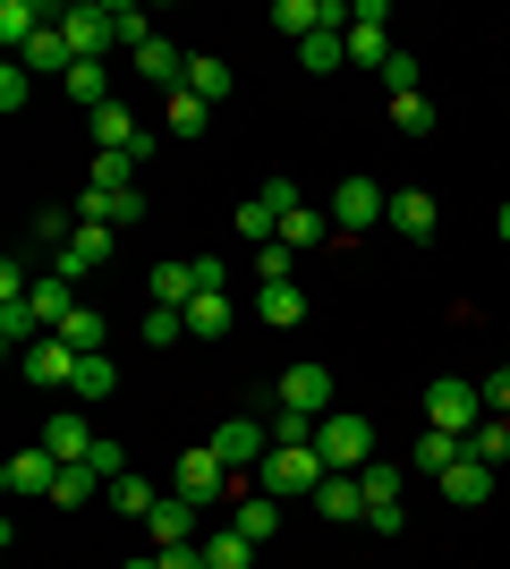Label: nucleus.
Here are the masks:
<instances>
[{
  "instance_id": "f257e3e1",
  "label": "nucleus",
  "mask_w": 510,
  "mask_h": 569,
  "mask_svg": "<svg viewBox=\"0 0 510 569\" xmlns=\"http://www.w3.org/2000/svg\"><path fill=\"white\" fill-rule=\"evenodd\" d=\"M323 476H332V468H323L316 442H272L264 468H256V493H272V501H316Z\"/></svg>"
},
{
  "instance_id": "f03ea898",
  "label": "nucleus",
  "mask_w": 510,
  "mask_h": 569,
  "mask_svg": "<svg viewBox=\"0 0 510 569\" xmlns=\"http://www.w3.org/2000/svg\"><path fill=\"white\" fill-rule=\"evenodd\" d=\"M316 451H323L332 476H358V468H374V426H366L358 408H332V417L316 426Z\"/></svg>"
},
{
  "instance_id": "7ed1b4c3",
  "label": "nucleus",
  "mask_w": 510,
  "mask_h": 569,
  "mask_svg": "<svg viewBox=\"0 0 510 569\" xmlns=\"http://www.w3.org/2000/svg\"><path fill=\"white\" fill-rule=\"evenodd\" d=\"M426 426H442V433H477L486 426V382H468V375H442V382H426Z\"/></svg>"
},
{
  "instance_id": "20e7f679",
  "label": "nucleus",
  "mask_w": 510,
  "mask_h": 569,
  "mask_svg": "<svg viewBox=\"0 0 510 569\" xmlns=\"http://www.w3.org/2000/svg\"><path fill=\"white\" fill-rule=\"evenodd\" d=\"M391 51H400V43H391V9H383V0H358V9H349V60L383 77Z\"/></svg>"
},
{
  "instance_id": "39448f33",
  "label": "nucleus",
  "mask_w": 510,
  "mask_h": 569,
  "mask_svg": "<svg viewBox=\"0 0 510 569\" xmlns=\"http://www.w3.org/2000/svg\"><path fill=\"white\" fill-rule=\"evenodd\" d=\"M358 493H366V527L374 536H400V519H409V501H400V468H358Z\"/></svg>"
},
{
  "instance_id": "423d86ee",
  "label": "nucleus",
  "mask_w": 510,
  "mask_h": 569,
  "mask_svg": "<svg viewBox=\"0 0 510 569\" xmlns=\"http://www.w3.org/2000/svg\"><path fill=\"white\" fill-rule=\"evenodd\" d=\"M60 34H69L77 60H102V51L120 43V26H111V9H94V0H77V9H60Z\"/></svg>"
},
{
  "instance_id": "0eeeda50",
  "label": "nucleus",
  "mask_w": 510,
  "mask_h": 569,
  "mask_svg": "<svg viewBox=\"0 0 510 569\" xmlns=\"http://www.w3.org/2000/svg\"><path fill=\"white\" fill-rule=\"evenodd\" d=\"M94 442H102V433L86 426V408H60V417H43V451L60 459V468H86V459H94Z\"/></svg>"
},
{
  "instance_id": "6e6552de",
  "label": "nucleus",
  "mask_w": 510,
  "mask_h": 569,
  "mask_svg": "<svg viewBox=\"0 0 510 569\" xmlns=\"http://www.w3.org/2000/svg\"><path fill=\"white\" fill-rule=\"evenodd\" d=\"M213 451H221V468H230V476H239V468H264V451H272V426H256V417H221Z\"/></svg>"
},
{
  "instance_id": "1a4fd4ad",
  "label": "nucleus",
  "mask_w": 510,
  "mask_h": 569,
  "mask_svg": "<svg viewBox=\"0 0 510 569\" xmlns=\"http://www.w3.org/2000/svg\"><path fill=\"white\" fill-rule=\"evenodd\" d=\"M374 221H391V196L374 188V179H340V196H332V230H374Z\"/></svg>"
},
{
  "instance_id": "9d476101",
  "label": "nucleus",
  "mask_w": 510,
  "mask_h": 569,
  "mask_svg": "<svg viewBox=\"0 0 510 569\" xmlns=\"http://www.w3.org/2000/svg\"><path fill=\"white\" fill-rule=\"evenodd\" d=\"M94 153H137V162H153V137L137 128L128 102H102V111H94Z\"/></svg>"
},
{
  "instance_id": "9b49d317",
  "label": "nucleus",
  "mask_w": 510,
  "mask_h": 569,
  "mask_svg": "<svg viewBox=\"0 0 510 569\" xmlns=\"http://www.w3.org/2000/svg\"><path fill=\"white\" fill-rule=\"evenodd\" d=\"M179 501H230V468H221L213 442H196V451L179 459Z\"/></svg>"
},
{
  "instance_id": "f8f14e48",
  "label": "nucleus",
  "mask_w": 510,
  "mask_h": 569,
  "mask_svg": "<svg viewBox=\"0 0 510 569\" xmlns=\"http://www.w3.org/2000/svg\"><path fill=\"white\" fill-rule=\"evenodd\" d=\"M77 221L128 230V221H146V196H137V188H86V196H77Z\"/></svg>"
},
{
  "instance_id": "ddd939ff",
  "label": "nucleus",
  "mask_w": 510,
  "mask_h": 569,
  "mask_svg": "<svg viewBox=\"0 0 510 569\" xmlns=\"http://www.w3.org/2000/svg\"><path fill=\"white\" fill-rule=\"evenodd\" d=\"M281 408H298V417H332V366H290L281 375Z\"/></svg>"
},
{
  "instance_id": "4468645a",
  "label": "nucleus",
  "mask_w": 510,
  "mask_h": 569,
  "mask_svg": "<svg viewBox=\"0 0 510 569\" xmlns=\"http://www.w3.org/2000/svg\"><path fill=\"white\" fill-rule=\"evenodd\" d=\"M18 375H26V382H43V391H69V375H77V349H69L60 332H43L34 349L18 357Z\"/></svg>"
},
{
  "instance_id": "2eb2a0df",
  "label": "nucleus",
  "mask_w": 510,
  "mask_h": 569,
  "mask_svg": "<svg viewBox=\"0 0 510 569\" xmlns=\"http://www.w3.org/2000/svg\"><path fill=\"white\" fill-rule=\"evenodd\" d=\"M0 485H9L18 501H51V485H60V459H51L43 442H34V451H18L9 468H0Z\"/></svg>"
},
{
  "instance_id": "dca6fc26",
  "label": "nucleus",
  "mask_w": 510,
  "mask_h": 569,
  "mask_svg": "<svg viewBox=\"0 0 510 569\" xmlns=\"http://www.w3.org/2000/svg\"><path fill=\"white\" fill-rule=\"evenodd\" d=\"M128 60H137V77H146L153 94H188V51H179V43H162V34H153V43L128 51Z\"/></svg>"
},
{
  "instance_id": "f3484780",
  "label": "nucleus",
  "mask_w": 510,
  "mask_h": 569,
  "mask_svg": "<svg viewBox=\"0 0 510 569\" xmlns=\"http://www.w3.org/2000/svg\"><path fill=\"white\" fill-rule=\"evenodd\" d=\"M102 263H111V230L77 221V238L60 247V256H51V272H60V281H86V272H102Z\"/></svg>"
},
{
  "instance_id": "a211bd4d",
  "label": "nucleus",
  "mask_w": 510,
  "mask_h": 569,
  "mask_svg": "<svg viewBox=\"0 0 510 569\" xmlns=\"http://www.w3.org/2000/svg\"><path fill=\"white\" fill-rule=\"evenodd\" d=\"M43 26H60V9H43V0H0V43L9 51H26Z\"/></svg>"
},
{
  "instance_id": "6ab92c4d",
  "label": "nucleus",
  "mask_w": 510,
  "mask_h": 569,
  "mask_svg": "<svg viewBox=\"0 0 510 569\" xmlns=\"http://www.w3.org/2000/svg\"><path fill=\"white\" fill-rule=\"evenodd\" d=\"M18 60H26V77H60V86H69V69H77V51H69V34H60V26H43Z\"/></svg>"
},
{
  "instance_id": "aec40b11",
  "label": "nucleus",
  "mask_w": 510,
  "mask_h": 569,
  "mask_svg": "<svg viewBox=\"0 0 510 569\" xmlns=\"http://www.w3.org/2000/svg\"><path fill=\"white\" fill-rule=\"evenodd\" d=\"M256 315H264L272 332H298V323H307V289L298 281H264L256 289Z\"/></svg>"
},
{
  "instance_id": "412c9836",
  "label": "nucleus",
  "mask_w": 510,
  "mask_h": 569,
  "mask_svg": "<svg viewBox=\"0 0 510 569\" xmlns=\"http://www.w3.org/2000/svg\"><path fill=\"white\" fill-rule=\"evenodd\" d=\"M230 527H239L247 545L264 552V545H272V536H281V501H272V493H247V501H239V510H230Z\"/></svg>"
},
{
  "instance_id": "4be33fe9",
  "label": "nucleus",
  "mask_w": 510,
  "mask_h": 569,
  "mask_svg": "<svg viewBox=\"0 0 510 569\" xmlns=\"http://www.w3.org/2000/svg\"><path fill=\"white\" fill-rule=\"evenodd\" d=\"M434 485H442V501H486V493H493V468H486V459H468V451H460L451 468L434 476Z\"/></svg>"
},
{
  "instance_id": "5701e85b",
  "label": "nucleus",
  "mask_w": 510,
  "mask_h": 569,
  "mask_svg": "<svg viewBox=\"0 0 510 569\" xmlns=\"http://www.w3.org/2000/svg\"><path fill=\"white\" fill-rule=\"evenodd\" d=\"M434 196H426V188H400V196H391V230H400V238H434Z\"/></svg>"
},
{
  "instance_id": "b1692460",
  "label": "nucleus",
  "mask_w": 510,
  "mask_h": 569,
  "mask_svg": "<svg viewBox=\"0 0 510 569\" xmlns=\"http://www.w3.org/2000/svg\"><path fill=\"white\" fill-rule=\"evenodd\" d=\"M230 332V289H196L188 298V340H221Z\"/></svg>"
},
{
  "instance_id": "393cba45",
  "label": "nucleus",
  "mask_w": 510,
  "mask_h": 569,
  "mask_svg": "<svg viewBox=\"0 0 510 569\" xmlns=\"http://www.w3.org/2000/svg\"><path fill=\"white\" fill-rule=\"evenodd\" d=\"M460 451H468L460 433H442V426H426V433H417V451H409V468L426 476V485H434V476L451 468V459H460Z\"/></svg>"
},
{
  "instance_id": "a878e982",
  "label": "nucleus",
  "mask_w": 510,
  "mask_h": 569,
  "mask_svg": "<svg viewBox=\"0 0 510 569\" xmlns=\"http://www.w3.org/2000/svg\"><path fill=\"white\" fill-rule=\"evenodd\" d=\"M77 307H86V298H77V281H60V272H43V281H34V315H43V332H60Z\"/></svg>"
},
{
  "instance_id": "bb28decb",
  "label": "nucleus",
  "mask_w": 510,
  "mask_h": 569,
  "mask_svg": "<svg viewBox=\"0 0 510 569\" xmlns=\"http://www.w3.org/2000/svg\"><path fill=\"white\" fill-rule=\"evenodd\" d=\"M153 545H204V536H196V501H153Z\"/></svg>"
},
{
  "instance_id": "cd10ccee",
  "label": "nucleus",
  "mask_w": 510,
  "mask_h": 569,
  "mask_svg": "<svg viewBox=\"0 0 510 569\" xmlns=\"http://www.w3.org/2000/svg\"><path fill=\"white\" fill-rule=\"evenodd\" d=\"M316 510H323V519H340V527H349V519H366L358 476H323V485H316Z\"/></svg>"
},
{
  "instance_id": "c85d7f7f",
  "label": "nucleus",
  "mask_w": 510,
  "mask_h": 569,
  "mask_svg": "<svg viewBox=\"0 0 510 569\" xmlns=\"http://www.w3.org/2000/svg\"><path fill=\"white\" fill-rule=\"evenodd\" d=\"M340 60H349V26H332V34H307V43H298V69H307V77H332Z\"/></svg>"
},
{
  "instance_id": "c756f323",
  "label": "nucleus",
  "mask_w": 510,
  "mask_h": 569,
  "mask_svg": "<svg viewBox=\"0 0 510 569\" xmlns=\"http://www.w3.org/2000/svg\"><path fill=\"white\" fill-rule=\"evenodd\" d=\"M204 569H256V545H247L239 527L221 519V527H213V536H204Z\"/></svg>"
},
{
  "instance_id": "7c9ffc66",
  "label": "nucleus",
  "mask_w": 510,
  "mask_h": 569,
  "mask_svg": "<svg viewBox=\"0 0 510 569\" xmlns=\"http://www.w3.org/2000/svg\"><path fill=\"white\" fill-rule=\"evenodd\" d=\"M111 382H120V366H111V357H77V375H69V400H111Z\"/></svg>"
},
{
  "instance_id": "2f4dec72",
  "label": "nucleus",
  "mask_w": 510,
  "mask_h": 569,
  "mask_svg": "<svg viewBox=\"0 0 510 569\" xmlns=\"http://www.w3.org/2000/svg\"><path fill=\"white\" fill-rule=\"evenodd\" d=\"M153 307H179L188 315V298H196V263H153V289H146Z\"/></svg>"
},
{
  "instance_id": "473e14b6",
  "label": "nucleus",
  "mask_w": 510,
  "mask_h": 569,
  "mask_svg": "<svg viewBox=\"0 0 510 569\" xmlns=\"http://www.w3.org/2000/svg\"><path fill=\"white\" fill-rule=\"evenodd\" d=\"M468 459H486V468H502V459H510V417H486V426L468 433Z\"/></svg>"
},
{
  "instance_id": "72a5a7b5",
  "label": "nucleus",
  "mask_w": 510,
  "mask_h": 569,
  "mask_svg": "<svg viewBox=\"0 0 510 569\" xmlns=\"http://www.w3.org/2000/svg\"><path fill=\"white\" fill-rule=\"evenodd\" d=\"M86 188H137V153H94V162H86Z\"/></svg>"
},
{
  "instance_id": "f704fd0d",
  "label": "nucleus",
  "mask_w": 510,
  "mask_h": 569,
  "mask_svg": "<svg viewBox=\"0 0 510 569\" xmlns=\"http://www.w3.org/2000/svg\"><path fill=\"white\" fill-rule=\"evenodd\" d=\"M162 119H170V137H204L213 102H196V94H170V102H162Z\"/></svg>"
},
{
  "instance_id": "c9c22d12",
  "label": "nucleus",
  "mask_w": 510,
  "mask_h": 569,
  "mask_svg": "<svg viewBox=\"0 0 510 569\" xmlns=\"http://www.w3.org/2000/svg\"><path fill=\"white\" fill-rule=\"evenodd\" d=\"M94 493H111L94 468H60V485H51V501H60V510H77V501H94Z\"/></svg>"
},
{
  "instance_id": "e433bc0d",
  "label": "nucleus",
  "mask_w": 510,
  "mask_h": 569,
  "mask_svg": "<svg viewBox=\"0 0 510 569\" xmlns=\"http://www.w3.org/2000/svg\"><path fill=\"white\" fill-rule=\"evenodd\" d=\"M69 94L86 102V111H102V102H111V77H102V60H77V69H69Z\"/></svg>"
},
{
  "instance_id": "4c0bfd02",
  "label": "nucleus",
  "mask_w": 510,
  "mask_h": 569,
  "mask_svg": "<svg viewBox=\"0 0 510 569\" xmlns=\"http://www.w3.org/2000/svg\"><path fill=\"white\" fill-rule=\"evenodd\" d=\"M316 238H332V213H316V204H298V213L281 221V247H316Z\"/></svg>"
},
{
  "instance_id": "58836bf2",
  "label": "nucleus",
  "mask_w": 510,
  "mask_h": 569,
  "mask_svg": "<svg viewBox=\"0 0 510 569\" xmlns=\"http://www.w3.org/2000/svg\"><path fill=\"white\" fill-rule=\"evenodd\" d=\"M60 340H69L77 357H102V315H94V307H77L69 323H60Z\"/></svg>"
},
{
  "instance_id": "ea45409f",
  "label": "nucleus",
  "mask_w": 510,
  "mask_h": 569,
  "mask_svg": "<svg viewBox=\"0 0 510 569\" xmlns=\"http://www.w3.org/2000/svg\"><path fill=\"white\" fill-rule=\"evenodd\" d=\"M391 128H400V137H434V102H426V94H400V102H391Z\"/></svg>"
},
{
  "instance_id": "a19ab883",
  "label": "nucleus",
  "mask_w": 510,
  "mask_h": 569,
  "mask_svg": "<svg viewBox=\"0 0 510 569\" xmlns=\"http://www.w3.org/2000/svg\"><path fill=\"white\" fill-rule=\"evenodd\" d=\"M153 501L162 493H153L146 476H120V485H111V510H128V519H153Z\"/></svg>"
},
{
  "instance_id": "79ce46f5",
  "label": "nucleus",
  "mask_w": 510,
  "mask_h": 569,
  "mask_svg": "<svg viewBox=\"0 0 510 569\" xmlns=\"http://www.w3.org/2000/svg\"><path fill=\"white\" fill-rule=\"evenodd\" d=\"M188 94L196 102H221V94H230V69H221V60H188Z\"/></svg>"
},
{
  "instance_id": "37998d69",
  "label": "nucleus",
  "mask_w": 510,
  "mask_h": 569,
  "mask_svg": "<svg viewBox=\"0 0 510 569\" xmlns=\"http://www.w3.org/2000/svg\"><path fill=\"white\" fill-rule=\"evenodd\" d=\"M239 230L256 238V247H272V238H281V213H272L264 196H247V204H239Z\"/></svg>"
},
{
  "instance_id": "c03bdc74",
  "label": "nucleus",
  "mask_w": 510,
  "mask_h": 569,
  "mask_svg": "<svg viewBox=\"0 0 510 569\" xmlns=\"http://www.w3.org/2000/svg\"><path fill=\"white\" fill-rule=\"evenodd\" d=\"M146 340H153V349L188 340V315H179V307H146Z\"/></svg>"
},
{
  "instance_id": "a18cd8bd",
  "label": "nucleus",
  "mask_w": 510,
  "mask_h": 569,
  "mask_svg": "<svg viewBox=\"0 0 510 569\" xmlns=\"http://www.w3.org/2000/svg\"><path fill=\"white\" fill-rule=\"evenodd\" d=\"M383 86H391V102H400V94H417V86H426V69H417L409 51H391V60H383Z\"/></svg>"
},
{
  "instance_id": "49530a36",
  "label": "nucleus",
  "mask_w": 510,
  "mask_h": 569,
  "mask_svg": "<svg viewBox=\"0 0 510 569\" xmlns=\"http://www.w3.org/2000/svg\"><path fill=\"white\" fill-rule=\"evenodd\" d=\"M86 468H94L102 485H120V476H137V468H128V451H120V442H111V433H102V442H94V459H86Z\"/></svg>"
},
{
  "instance_id": "de8ad7c7",
  "label": "nucleus",
  "mask_w": 510,
  "mask_h": 569,
  "mask_svg": "<svg viewBox=\"0 0 510 569\" xmlns=\"http://www.w3.org/2000/svg\"><path fill=\"white\" fill-rule=\"evenodd\" d=\"M26 94H34V77H26V60H9V69H0V111H18Z\"/></svg>"
},
{
  "instance_id": "09e8293b",
  "label": "nucleus",
  "mask_w": 510,
  "mask_h": 569,
  "mask_svg": "<svg viewBox=\"0 0 510 569\" xmlns=\"http://www.w3.org/2000/svg\"><path fill=\"white\" fill-rule=\"evenodd\" d=\"M256 272H264V281H290V247H281V238H272V247H256Z\"/></svg>"
},
{
  "instance_id": "8fccbe9b",
  "label": "nucleus",
  "mask_w": 510,
  "mask_h": 569,
  "mask_svg": "<svg viewBox=\"0 0 510 569\" xmlns=\"http://www.w3.org/2000/svg\"><path fill=\"white\" fill-rule=\"evenodd\" d=\"M153 561L162 569H204V545H153Z\"/></svg>"
},
{
  "instance_id": "3c124183",
  "label": "nucleus",
  "mask_w": 510,
  "mask_h": 569,
  "mask_svg": "<svg viewBox=\"0 0 510 569\" xmlns=\"http://www.w3.org/2000/svg\"><path fill=\"white\" fill-rule=\"evenodd\" d=\"M272 442H316V417H298V408H281V426H272Z\"/></svg>"
},
{
  "instance_id": "603ef678",
  "label": "nucleus",
  "mask_w": 510,
  "mask_h": 569,
  "mask_svg": "<svg viewBox=\"0 0 510 569\" xmlns=\"http://www.w3.org/2000/svg\"><path fill=\"white\" fill-rule=\"evenodd\" d=\"M256 196H264V204H272V213H281V221L298 213V188H290V179H264V188H256Z\"/></svg>"
},
{
  "instance_id": "864d4df0",
  "label": "nucleus",
  "mask_w": 510,
  "mask_h": 569,
  "mask_svg": "<svg viewBox=\"0 0 510 569\" xmlns=\"http://www.w3.org/2000/svg\"><path fill=\"white\" fill-rule=\"evenodd\" d=\"M486 417H510V366H502V375H486Z\"/></svg>"
},
{
  "instance_id": "5fc2aeb1",
  "label": "nucleus",
  "mask_w": 510,
  "mask_h": 569,
  "mask_svg": "<svg viewBox=\"0 0 510 569\" xmlns=\"http://www.w3.org/2000/svg\"><path fill=\"white\" fill-rule=\"evenodd\" d=\"M120 569H162V561H153V552H137V561H120Z\"/></svg>"
},
{
  "instance_id": "6e6d98bb",
  "label": "nucleus",
  "mask_w": 510,
  "mask_h": 569,
  "mask_svg": "<svg viewBox=\"0 0 510 569\" xmlns=\"http://www.w3.org/2000/svg\"><path fill=\"white\" fill-rule=\"evenodd\" d=\"M502 238H510V204H502Z\"/></svg>"
}]
</instances>
